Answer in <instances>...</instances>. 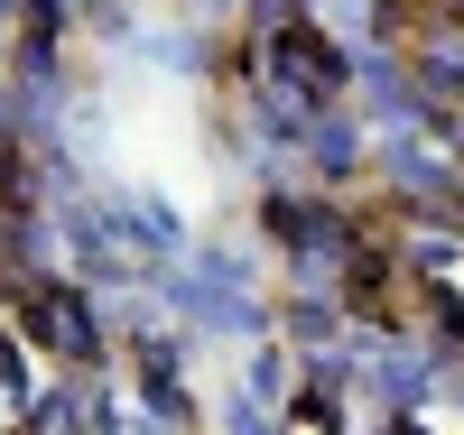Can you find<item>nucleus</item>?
I'll return each mask as SVG.
<instances>
[{
  "label": "nucleus",
  "mask_w": 464,
  "mask_h": 435,
  "mask_svg": "<svg viewBox=\"0 0 464 435\" xmlns=\"http://www.w3.org/2000/svg\"><path fill=\"white\" fill-rule=\"evenodd\" d=\"M10 315L37 334V352H84L93 334H84V306H74L65 288H47V279H10Z\"/></svg>",
  "instance_id": "1"
},
{
  "label": "nucleus",
  "mask_w": 464,
  "mask_h": 435,
  "mask_svg": "<svg viewBox=\"0 0 464 435\" xmlns=\"http://www.w3.org/2000/svg\"><path fill=\"white\" fill-rule=\"evenodd\" d=\"M269 56H279V74H297V84L316 93V102H325V93L343 84V56H334V47H325V37L306 28V19H279V37H269Z\"/></svg>",
  "instance_id": "2"
},
{
  "label": "nucleus",
  "mask_w": 464,
  "mask_h": 435,
  "mask_svg": "<svg viewBox=\"0 0 464 435\" xmlns=\"http://www.w3.org/2000/svg\"><path fill=\"white\" fill-rule=\"evenodd\" d=\"M0 213H28V157H19V139H0Z\"/></svg>",
  "instance_id": "3"
}]
</instances>
